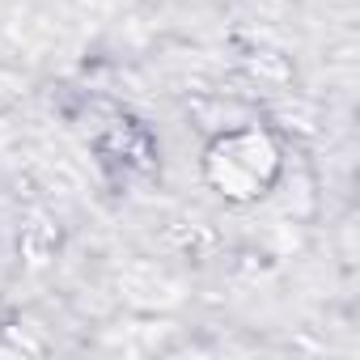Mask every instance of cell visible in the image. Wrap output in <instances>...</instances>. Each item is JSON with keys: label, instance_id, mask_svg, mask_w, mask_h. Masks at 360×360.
<instances>
[{"label": "cell", "instance_id": "cell-2", "mask_svg": "<svg viewBox=\"0 0 360 360\" xmlns=\"http://www.w3.org/2000/svg\"><path fill=\"white\" fill-rule=\"evenodd\" d=\"M94 148H98L102 165H110L119 174H148L157 165V140L131 115H110V123L98 131Z\"/></svg>", "mask_w": 360, "mask_h": 360}, {"label": "cell", "instance_id": "cell-1", "mask_svg": "<svg viewBox=\"0 0 360 360\" xmlns=\"http://www.w3.org/2000/svg\"><path fill=\"white\" fill-rule=\"evenodd\" d=\"M200 174L212 195H221L233 208H250L267 200L284 178V144L263 123L225 127L204 144Z\"/></svg>", "mask_w": 360, "mask_h": 360}]
</instances>
